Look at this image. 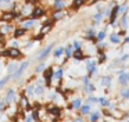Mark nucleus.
Listing matches in <instances>:
<instances>
[{
    "instance_id": "obj_33",
    "label": "nucleus",
    "mask_w": 129,
    "mask_h": 122,
    "mask_svg": "<svg viewBox=\"0 0 129 122\" xmlns=\"http://www.w3.org/2000/svg\"><path fill=\"white\" fill-rule=\"evenodd\" d=\"M97 51H99V54H100V57H99L97 63H99V64L106 63V61H107V54L104 53V50H97Z\"/></svg>"
},
{
    "instance_id": "obj_6",
    "label": "nucleus",
    "mask_w": 129,
    "mask_h": 122,
    "mask_svg": "<svg viewBox=\"0 0 129 122\" xmlns=\"http://www.w3.org/2000/svg\"><path fill=\"white\" fill-rule=\"evenodd\" d=\"M96 33H97V29H96L94 26H90V28H87L86 30H85V39L86 40H89V42H93V43L96 44V42H94V39H96Z\"/></svg>"
},
{
    "instance_id": "obj_24",
    "label": "nucleus",
    "mask_w": 129,
    "mask_h": 122,
    "mask_svg": "<svg viewBox=\"0 0 129 122\" xmlns=\"http://www.w3.org/2000/svg\"><path fill=\"white\" fill-rule=\"evenodd\" d=\"M83 4H85V0H71V8L74 11L79 10Z\"/></svg>"
},
{
    "instance_id": "obj_39",
    "label": "nucleus",
    "mask_w": 129,
    "mask_h": 122,
    "mask_svg": "<svg viewBox=\"0 0 129 122\" xmlns=\"http://www.w3.org/2000/svg\"><path fill=\"white\" fill-rule=\"evenodd\" d=\"M13 0H0V7L2 8H10Z\"/></svg>"
},
{
    "instance_id": "obj_52",
    "label": "nucleus",
    "mask_w": 129,
    "mask_h": 122,
    "mask_svg": "<svg viewBox=\"0 0 129 122\" xmlns=\"http://www.w3.org/2000/svg\"><path fill=\"white\" fill-rule=\"evenodd\" d=\"M99 2H101V0H90V2L87 3V4H89V6H93V4H97Z\"/></svg>"
},
{
    "instance_id": "obj_54",
    "label": "nucleus",
    "mask_w": 129,
    "mask_h": 122,
    "mask_svg": "<svg viewBox=\"0 0 129 122\" xmlns=\"http://www.w3.org/2000/svg\"><path fill=\"white\" fill-rule=\"evenodd\" d=\"M11 47H18V42H17V40L11 42Z\"/></svg>"
},
{
    "instance_id": "obj_31",
    "label": "nucleus",
    "mask_w": 129,
    "mask_h": 122,
    "mask_svg": "<svg viewBox=\"0 0 129 122\" xmlns=\"http://www.w3.org/2000/svg\"><path fill=\"white\" fill-rule=\"evenodd\" d=\"M64 54V47H56L54 49V51H53V55H54V58H60L61 55Z\"/></svg>"
},
{
    "instance_id": "obj_22",
    "label": "nucleus",
    "mask_w": 129,
    "mask_h": 122,
    "mask_svg": "<svg viewBox=\"0 0 129 122\" xmlns=\"http://www.w3.org/2000/svg\"><path fill=\"white\" fill-rule=\"evenodd\" d=\"M64 17H65L64 10H62V11H53V14H51V21H53V22H58V21H61Z\"/></svg>"
},
{
    "instance_id": "obj_23",
    "label": "nucleus",
    "mask_w": 129,
    "mask_h": 122,
    "mask_svg": "<svg viewBox=\"0 0 129 122\" xmlns=\"http://www.w3.org/2000/svg\"><path fill=\"white\" fill-rule=\"evenodd\" d=\"M82 107V99H74L72 100V103H71V105H70V108L71 110H76V111H79V108Z\"/></svg>"
},
{
    "instance_id": "obj_21",
    "label": "nucleus",
    "mask_w": 129,
    "mask_h": 122,
    "mask_svg": "<svg viewBox=\"0 0 129 122\" xmlns=\"http://www.w3.org/2000/svg\"><path fill=\"white\" fill-rule=\"evenodd\" d=\"M108 39H110V43L111 44H119L121 43V36L117 32H110Z\"/></svg>"
},
{
    "instance_id": "obj_60",
    "label": "nucleus",
    "mask_w": 129,
    "mask_h": 122,
    "mask_svg": "<svg viewBox=\"0 0 129 122\" xmlns=\"http://www.w3.org/2000/svg\"><path fill=\"white\" fill-rule=\"evenodd\" d=\"M128 122H129V121H128Z\"/></svg>"
},
{
    "instance_id": "obj_4",
    "label": "nucleus",
    "mask_w": 129,
    "mask_h": 122,
    "mask_svg": "<svg viewBox=\"0 0 129 122\" xmlns=\"http://www.w3.org/2000/svg\"><path fill=\"white\" fill-rule=\"evenodd\" d=\"M86 71L89 76H93L97 72V61L90 60V58H86Z\"/></svg>"
},
{
    "instance_id": "obj_5",
    "label": "nucleus",
    "mask_w": 129,
    "mask_h": 122,
    "mask_svg": "<svg viewBox=\"0 0 129 122\" xmlns=\"http://www.w3.org/2000/svg\"><path fill=\"white\" fill-rule=\"evenodd\" d=\"M53 47H54V43H50V44H47V46H46L45 49H43L42 51L39 53V55L36 57V60H38V61H40V63H42L43 60H46V58L49 57V54H50V53L53 51Z\"/></svg>"
},
{
    "instance_id": "obj_45",
    "label": "nucleus",
    "mask_w": 129,
    "mask_h": 122,
    "mask_svg": "<svg viewBox=\"0 0 129 122\" xmlns=\"http://www.w3.org/2000/svg\"><path fill=\"white\" fill-rule=\"evenodd\" d=\"M72 47H74V50H79V49H82V43L79 40H74L72 42Z\"/></svg>"
},
{
    "instance_id": "obj_44",
    "label": "nucleus",
    "mask_w": 129,
    "mask_h": 122,
    "mask_svg": "<svg viewBox=\"0 0 129 122\" xmlns=\"http://www.w3.org/2000/svg\"><path fill=\"white\" fill-rule=\"evenodd\" d=\"M45 69H46V65H45V63H40L39 65H38L36 68H35V71H36L38 74H39V72H43Z\"/></svg>"
},
{
    "instance_id": "obj_30",
    "label": "nucleus",
    "mask_w": 129,
    "mask_h": 122,
    "mask_svg": "<svg viewBox=\"0 0 129 122\" xmlns=\"http://www.w3.org/2000/svg\"><path fill=\"white\" fill-rule=\"evenodd\" d=\"M100 85H101V86H107V87L110 89V85H111V76H108V75L103 76V78L100 79Z\"/></svg>"
},
{
    "instance_id": "obj_12",
    "label": "nucleus",
    "mask_w": 129,
    "mask_h": 122,
    "mask_svg": "<svg viewBox=\"0 0 129 122\" xmlns=\"http://www.w3.org/2000/svg\"><path fill=\"white\" fill-rule=\"evenodd\" d=\"M65 7H67V2L65 0H53V3H51L53 11H62V10H65Z\"/></svg>"
},
{
    "instance_id": "obj_34",
    "label": "nucleus",
    "mask_w": 129,
    "mask_h": 122,
    "mask_svg": "<svg viewBox=\"0 0 129 122\" xmlns=\"http://www.w3.org/2000/svg\"><path fill=\"white\" fill-rule=\"evenodd\" d=\"M89 115H90V119H89L90 122H97L99 118H100V112H99V111H93V112L89 114Z\"/></svg>"
},
{
    "instance_id": "obj_3",
    "label": "nucleus",
    "mask_w": 129,
    "mask_h": 122,
    "mask_svg": "<svg viewBox=\"0 0 129 122\" xmlns=\"http://www.w3.org/2000/svg\"><path fill=\"white\" fill-rule=\"evenodd\" d=\"M0 21L2 22H15V11L3 10L2 11V15H0Z\"/></svg>"
},
{
    "instance_id": "obj_29",
    "label": "nucleus",
    "mask_w": 129,
    "mask_h": 122,
    "mask_svg": "<svg viewBox=\"0 0 129 122\" xmlns=\"http://www.w3.org/2000/svg\"><path fill=\"white\" fill-rule=\"evenodd\" d=\"M72 53H74V47L72 44H67V46L64 47V54L67 58H71L72 57Z\"/></svg>"
},
{
    "instance_id": "obj_26",
    "label": "nucleus",
    "mask_w": 129,
    "mask_h": 122,
    "mask_svg": "<svg viewBox=\"0 0 129 122\" xmlns=\"http://www.w3.org/2000/svg\"><path fill=\"white\" fill-rule=\"evenodd\" d=\"M106 38H107V32H106V30H104V29H103V30H97L94 42H96V43H99V42H103Z\"/></svg>"
},
{
    "instance_id": "obj_49",
    "label": "nucleus",
    "mask_w": 129,
    "mask_h": 122,
    "mask_svg": "<svg viewBox=\"0 0 129 122\" xmlns=\"http://www.w3.org/2000/svg\"><path fill=\"white\" fill-rule=\"evenodd\" d=\"M126 60H129V54H128V53H126V54H123L122 57L118 58V61H119V63H123V61H126Z\"/></svg>"
},
{
    "instance_id": "obj_17",
    "label": "nucleus",
    "mask_w": 129,
    "mask_h": 122,
    "mask_svg": "<svg viewBox=\"0 0 129 122\" xmlns=\"http://www.w3.org/2000/svg\"><path fill=\"white\" fill-rule=\"evenodd\" d=\"M72 58H75L76 61H82V60H86V58H89V55H86V54L83 53V50L79 49V50H74Z\"/></svg>"
},
{
    "instance_id": "obj_18",
    "label": "nucleus",
    "mask_w": 129,
    "mask_h": 122,
    "mask_svg": "<svg viewBox=\"0 0 129 122\" xmlns=\"http://www.w3.org/2000/svg\"><path fill=\"white\" fill-rule=\"evenodd\" d=\"M118 24H119V28H121V29H128V26H129V15H128V14L119 17V19H118Z\"/></svg>"
},
{
    "instance_id": "obj_10",
    "label": "nucleus",
    "mask_w": 129,
    "mask_h": 122,
    "mask_svg": "<svg viewBox=\"0 0 129 122\" xmlns=\"http://www.w3.org/2000/svg\"><path fill=\"white\" fill-rule=\"evenodd\" d=\"M14 25H13V22H3V24L0 25V32L2 33H4V35H9V33H11L13 35V32H14Z\"/></svg>"
},
{
    "instance_id": "obj_28",
    "label": "nucleus",
    "mask_w": 129,
    "mask_h": 122,
    "mask_svg": "<svg viewBox=\"0 0 129 122\" xmlns=\"http://www.w3.org/2000/svg\"><path fill=\"white\" fill-rule=\"evenodd\" d=\"M62 76H64V69L62 68H57L53 74V79H57V80H61Z\"/></svg>"
},
{
    "instance_id": "obj_47",
    "label": "nucleus",
    "mask_w": 129,
    "mask_h": 122,
    "mask_svg": "<svg viewBox=\"0 0 129 122\" xmlns=\"http://www.w3.org/2000/svg\"><path fill=\"white\" fill-rule=\"evenodd\" d=\"M45 36H46V35H43V33H40V32H39L38 35H35V36H34V40H35V42H38V40H42V39L45 38Z\"/></svg>"
},
{
    "instance_id": "obj_15",
    "label": "nucleus",
    "mask_w": 129,
    "mask_h": 122,
    "mask_svg": "<svg viewBox=\"0 0 129 122\" xmlns=\"http://www.w3.org/2000/svg\"><path fill=\"white\" fill-rule=\"evenodd\" d=\"M6 103L7 104H11V103H14L15 101V90L13 87H9L7 89V92H6Z\"/></svg>"
},
{
    "instance_id": "obj_1",
    "label": "nucleus",
    "mask_w": 129,
    "mask_h": 122,
    "mask_svg": "<svg viewBox=\"0 0 129 122\" xmlns=\"http://www.w3.org/2000/svg\"><path fill=\"white\" fill-rule=\"evenodd\" d=\"M39 25V22H38V19L35 18H31V17H28V18H24L20 21V26L25 28L26 30H32L35 26H38Z\"/></svg>"
},
{
    "instance_id": "obj_57",
    "label": "nucleus",
    "mask_w": 129,
    "mask_h": 122,
    "mask_svg": "<svg viewBox=\"0 0 129 122\" xmlns=\"http://www.w3.org/2000/svg\"><path fill=\"white\" fill-rule=\"evenodd\" d=\"M74 122H83V121L81 118H76V119H74Z\"/></svg>"
},
{
    "instance_id": "obj_58",
    "label": "nucleus",
    "mask_w": 129,
    "mask_h": 122,
    "mask_svg": "<svg viewBox=\"0 0 129 122\" xmlns=\"http://www.w3.org/2000/svg\"><path fill=\"white\" fill-rule=\"evenodd\" d=\"M126 78H128V83H129V72H126Z\"/></svg>"
},
{
    "instance_id": "obj_37",
    "label": "nucleus",
    "mask_w": 129,
    "mask_h": 122,
    "mask_svg": "<svg viewBox=\"0 0 129 122\" xmlns=\"http://www.w3.org/2000/svg\"><path fill=\"white\" fill-rule=\"evenodd\" d=\"M43 93H45V87H43V86L40 85V82H39V85L35 86V94H38V96H42Z\"/></svg>"
},
{
    "instance_id": "obj_27",
    "label": "nucleus",
    "mask_w": 129,
    "mask_h": 122,
    "mask_svg": "<svg viewBox=\"0 0 129 122\" xmlns=\"http://www.w3.org/2000/svg\"><path fill=\"white\" fill-rule=\"evenodd\" d=\"M79 112H81V115H89L90 112H92V108H90V104H85L82 105L81 108H79Z\"/></svg>"
},
{
    "instance_id": "obj_13",
    "label": "nucleus",
    "mask_w": 129,
    "mask_h": 122,
    "mask_svg": "<svg viewBox=\"0 0 129 122\" xmlns=\"http://www.w3.org/2000/svg\"><path fill=\"white\" fill-rule=\"evenodd\" d=\"M22 51H21L18 47H9V57L13 60H18V58L22 57Z\"/></svg>"
},
{
    "instance_id": "obj_2",
    "label": "nucleus",
    "mask_w": 129,
    "mask_h": 122,
    "mask_svg": "<svg viewBox=\"0 0 129 122\" xmlns=\"http://www.w3.org/2000/svg\"><path fill=\"white\" fill-rule=\"evenodd\" d=\"M28 67H29V61H28V60H26V61H22V63H21V65L17 68V71H15L14 74L11 75V80H18L21 76H22L24 72L26 71V68H28Z\"/></svg>"
},
{
    "instance_id": "obj_16",
    "label": "nucleus",
    "mask_w": 129,
    "mask_h": 122,
    "mask_svg": "<svg viewBox=\"0 0 129 122\" xmlns=\"http://www.w3.org/2000/svg\"><path fill=\"white\" fill-rule=\"evenodd\" d=\"M26 32H28V30H26L25 28H22V26H18V28H15V29H14V32H13V38H14L15 40H18V39L24 38Z\"/></svg>"
},
{
    "instance_id": "obj_55",
    "label": "nucleus",
    "mask_w": 129,
    "mask_h": 122,
    "mask_svg": "<svg viewBox=\"0 0 129 122\" xmlns=\"http://www.w3.org/2000/svg\"><path fill=\"white\" fill-rule=\"evenodd\" d=\"M32 121H34V119H32V116H31V115L25 118V122H32Z\"/></svg>"
},
{
    "instance_id": "obj_19",
    "label": "nucleus",
    "mask_w": 129,
    "mask_h": 122,
    "mask_svg": "<svg viewBox=\"0 0 129 122\" xmlns=\"http://www.w3.org/2000/svg\"><path fill=\"white\" fill-rule=\"evenodd\" d=\"M128 11H129V3L128 2H123L121 4H118V14H119V17L128 14Z\"/></svg>"
},
{
    "instance_id": "obj_36",
    "label": "nucleus",
    "mask_w": 129,
    "mask_h": 122,
    "mask_svg": "<svg viewBox=\"0 0 129 122\" xmlns=\"http://www.w3.org/2000/svg\"><path fill=\"white\" fill-rule=\"evenodd\" d=\"M17 68H18L17 64H15V63H11V64H9V65H7V72H9L10 75H13L15 71H17Z\"/></svg>"
},
{
    "instance_id": "obj_53",
    "label": "nucleus",
    "mask_w": 129,
    "mask_h": 122,
    "mask_svg": "<svg viewBox=\"0 0 129 122\" xmlns=\"http://www.w3.org/2000/svg\"><path fill=\"white\" fill-rule=\"evenodd\" d=\"M122 44H129V36H125V39H123Z\"/></svg>"
},
{
    "instance_id": "obj_9",
    "label": "nucleus",
    "mask_w": 129,
    "mask_h": 122,
    "mask_svg": "<svg viewBox=\"0 0 129 122\" xmlns=\"http://www.w3.org/2000/svg\"><path fill=\"white\" fill-rule=\"evenodd\" d=\"M42 74H43V79H45V82H46V86H50L51 85V79H53L54 69L51 68V67H49V68H46Z\"/></svg>"
},
{
    "instance_id": "obj_41",
    "label": "nucleus",
    "mask_w": 129,
    "mask_h": 122,
    "mask_svg": "<svg viewBox=\"0 0 129 122\" xmlns=\"http://www.w3.org/2000/svg\"><path fill=\"white\" fill-rule=\"evenodd\" d=\"M121 97L125 99V100H129V87L122 89V90H121Z\"/></svg>"
},
{
    "instance_id": "obj_38",
    "label": "nucleus",
    "mask_w": 129,
    "mask_h": 122,
    "mask_svg": "<svg viewBox=\"0 0 129 122\" xmlns=\"http://www.w3.org/2000/svg\"><path fill=\"white\" fill-rule=\"evenodd\" d=\"M10 80H11V75H7V76L3 78V79H0V89L3 87V86H6Z\"/></svg>"
},
{
    "instance_id": "obj_51",
    "label": "nucleus",
    "mask_w": 129,
    "mask_h": 122,
    "mask_svg": "<svg viewBox=\"0 0 129 122\" xmlns=\"http://www.w3.org/2000/svg\"><path fill=\"white\" fill-rule=\"evenodd\" d=\"M117 33L119 36H126V29H121V28H119V30H118Z\"/></svg>"
},
{
    "instance_id": "obj_56",
    "label": "nucleus",
    "mask_w": 129,
    "mask_h": 122,
    "mask_svg": "<svg viewBox=\"0 0 129 122\" xmlns=\"http://www.w3.org/2000/svg\"><path fill=\"white\" fill-rule=\"evenodd\" d=\"M38 0H25V3H31V4H35Z\"/></svg>"
},
{
    "instance_id": "obj_43",
    "label": "nucleus",
    "mask_w": 129,
    "mask_h": 122,
    "mask_svg": "<svg viewBox=\"0 0 129 122\" xmlns=\"http://www.w3.org/2000/svg\"><path fill=\"white\" fill-rule=\"evenodd\" d=\"M94 103H99L97 97H93L92 94H90V96H87V104H94Z\"/></svg>"
},
{
    "instance_id": "obj_14",
    "label": "nucleus",
    "mask_w": 129,
    "mask_h": 122,
    "mask_svg": "<svg viewBox=\"0 0 129 122\" xmlns=\"http://www.w3.org/2000/svg\"><path fill=\"white\" fill-rule=\"evenodd\" d=\"M103 18H104L103 11H96V13L93 14V17H92V25H93V26L100 25L101 22H103Z\"/></svg>"
},
{
    "instance_id": "obj_20",
    "label": "nucleus",
    "mask_w": 129,
    "mask_h": 122,
    "mask_svg": "<svg viewBox=\"0 0 129 122\" xmlns=\"http://www.w3.org/2000/svg\"><path fill=\"white\" fill-rule=\"evenodd\" d=\"M118 74H119V76H118V82H119V85H121V86H126V85H128V78H126V71H125V68L121 69Z\"/></svg>"
},
{
    "instance_id": "obj_35",
    "label": "nucleus",
    "mask_w": 129,
    "mask_h": 122,
    "mask_svg": "<svg viewBox=\"0 0 129 122\" xmlns=\"http://www.w3.org/2000/svg\"><path fill=\"white\" fill-rule=\"evenodd\" d=\"M25 94H26V97H34L35 96V86L34 85H29L28 87H26Z\"/></svg>"
},
{
    "instance_id": "obj_11",
    "label": "nucleus",
    "mask_w": 129,
    "mask_h": 122,
    "mask_svg": "<svg viewBox=\"0 0 129 122\" xmlns=\"http://www.w3.org/2000/svg\"><path fill=\"white\" fill-rule=\"evenodd\" d=\"M32 8H34V4H31V3H25L24 6H21V15L24 17V18H28V17H31L32 14Z\"/></svg>"
},
{
    "instance_id": "obj_46",
    "label": "nucleus",
    "mask_w": 129,
    "mask_h": 122,
    "mask_svg": "<svg viewBox=\"0 0 129 122\" xmlns=\"http://www.w3.org/2000/svg\"><path fill=\"white\" fill-rule=\"evenodd\" d=\"M20 104L22 105V107H28V99H26V96H22V99H21V101H20Z\"/></svg>"
},
{
    "instance_id": "obj_25",
    "label": "nucleus",
    "mask_w": 129,
    "mask_h": 122,
    "mask_svg": "<svg viewBox=\"0 0 129 122\" xmlns=\"http://www.w3.org/2000/svg\"><path fill=\"white\" fill-rule=\"evenodd\" d=\"M47 112L50 114V115H56V116L61 115V110H60V107H57V105H51V107H49Z\"/></svg>"
},
{
    "instance_id": "obj_50",
    "label": "nucleus",
    "mask_w": 129,
    "mask_h": 122,
    "mask_svg": "<svg viewBox=\"0 0 129 122\" xmlns=\"http://www.w3.org/2000/svg\"><path fill=\"white\" fill-rule=\"evenodd\" d=\"M0 44H6V35L0 32Z\"/></svg>"
},
{
    "instance_id": "obj_59",
    "label": "nucleus",
    "mask_w": 129,
    "mask_h": 122,
    "mask_svg": "<svg viewBox=\"0 0 129 122\" xmlns=\"http://www.w3.org/2000/svg\"><path fill=\"white\" fill-rule=\"evenodd\" d=\"M0 57H2V55H0Z\"/></svg>"
},
{
    "instance_id": "obj_42",
    "label": "nucleus",
    "mask_w": 129,
    "mask_h": 122,
    "mask_svg": "<svg viewBox=\"0 0 129 122\" xmlns=\"http://www.w3.org/2000/svg\"><path fill=\"white\" fill-rule=\"evenodd\" d=\"M96 46H97V50H104L108 47V43H106V42H99V43H96Z\"/></svg>"
},
{
    "instance_id": "obj_32",
    "label": "nucleus",
    "mask_w": 129,
    "mask_h": 122,
    "mask_svg": "<svg viewBox=\"0 0 129 122\" xmlns=\"http://www.w3.org/2000/svg\"><path fill=\"white\" fill-rule=\"evenodd\" d=\"M94 90H96V87H94V85H93L92 82H89V83H86V85H85V92H86L89 96H90V94H92Z\"/></svg>"
},
{
    "instance_id": "obj_8",
    "label": "nucleus",
    "mask_w": 129,
    "mask_h": 122,
    "mask_svg": "<svg viewBox=\"0 0 129 122\" xmlns=\"http://www.w3.org/2000/svg\"><path fill=\"white\" fill-rule=\"evenodd\" d=\"M45 8L42 7V6H34V8H32V14H31V18H35V19H39L42 18L43 15H45Z\"/></svg>"
},
{
    "instance_id": "obj_7",
    "label": "nucleus",
    "mask_w": 129,
    "mask_h": 122,
    "mask_svg": "<svg viewBox=\"0 0 129 122\" xmlns=\"http://www.w3.org/2000/svg\"><path fill=\"white\" fill-rule=\"evenodd\" d=\"M54 28V22L51 21V19H47V21H45L42 25H40V33H43V35H47V33L51 32V29Z\"/></svg>"
},
{
    "instance_id": "obj_48",
    "label": "nucleus",
    "mask_w": 129,
    "mask_h": 122,
    "mask_svg": "<svg viewBox=\"0 0 129 122\" xmlns=\"http://www.w3.org/2000/svg\"><path fill=\"white\" fill-rule=\"evenodd\" d=\"M7 107V103H6V100H0V111H4V108Z\"/></svg>"
},
{
    "instance_id": "obj_40",
    "label": "nucleus",
    "mask_w": 129,
    "mask_h": 122,
    "mask_svg": "<svg viewBox=\"0 0 129 122\" xmlns=\"http://www.w3.org/2000/svg\"><path fill=\"white\" fill-rule=\"evenodd\" d=\"M99 103H100L103 107H110V104H111L110 100H107L106 97H99Z\"/></svg>"
}]
</instances>
